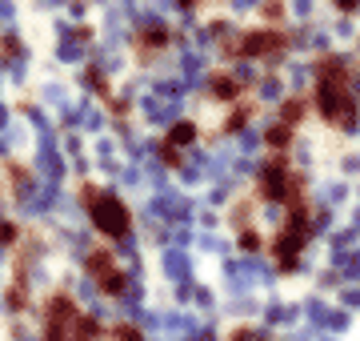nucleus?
I'll list each match as a JSON object with an SVG mask.
<instances>
[{"label": "nucleus", "instance_id": "7", "mask_svg": "<svg viewBox=\"0 0 360 341\" xmlns=\"http://www.w3.org/2000/svg\"><path fill=\"white\" fill-rule=\"evenodd\" d=\"M89 273L104 285V293H120V289H124V277H120V269L112 265V257L104 249L89 253Z\"/></svg>", "mask_w": 360, "mask_h": 341}, {"label": "nucleus", "instance_id": "8", "mask_svg": "<svg viewBox=\"0 0 360 341\" xmlns=\"http://www.w3.org/2000/svg\"><path fill=\"white\" fill-rule=\"evenodd\" d=\"M193 137H196L193 120H180V125H172V132H168V141H165V161H168V165H176V161H180L176 149H180V144H188Z\"/></svg>", "mask_w": 360, "mask_h": 341}, {"label": "nucleus", "instance_id": "12", "mask_svg": "<svg viewBox=\"0 0 360 341\" xmlns=\"http://www.w3.org/2000/svg\"><path fill=\"white\" fill-rule=\"evenodd\" d=\"M252 341H272V337H252Z\"/></svg>", "mask_w": 360, "mask_h": 341}, {"label": "nucleus", "instance_id": "11", "mask_svg": "<svg viewBox=\"0 0 360 341\" xmlns=\"http://www.w3.org/2000/svg\"><path fill=\"white\" fill-rule=\"evenodd\" d=\"M240 249H260V237H257V229H245V233H240Z\"/></svg>", "mask_w": 360, "mask_h": 341}, {"label": "nucleus", "instance_id": "5", "mask_svg": "<svg viewBox=\"0 0 360 341\" xmlns=\"http://www.w3.org/2000/svg\"><path fill=\"white\" fill-rule=\"evenodd\" d=\"M292 40L284 28H248V32H232V37H220V49L236 61H269V56L284 53Z\"/></svg>", "mask_w": 360, "mask_h": 341}, {"label": "nucleus", "instance_id": "6", "mask_svg": "<svg viewBox=\"0 0 360 341\" xmlns=\"http://www.w3.org/2000/svg\"><path fill=\"white\" fill-rule=\"evenodd\" d=\"M84 193V205L92 209V221H96V229H101L104 237H124L129 233V209L120 205V197H112V193H96V189H80Z\"/></svg>", "mask_w": 360, "mask_h": 341}, {"label": "nucleus", "instance_id": "1", "mask_svg": "<svg viewBox=\"0 0 360 341\" xmlns=\"http://www.w3.org/2000/svg\"><path fill=\"white\" fill-rule=\"evenodd\" d=\"M312 108L316 117L328 125V129L352 132L356 129V89H352V73H348V61L336 53H324L312 68Z\"/></svg>", "mask_w": 360, "mask_h": 341}, {"label": "nucleus", "instance_id": "9", "mask_svg": "<svg viewBox=\"0 0 360 341\" xmlns=\"http://www.w3.org/2000/svg\"><path fill=\"white\" fill-rule=\"evenodd\" d=\"M292 125H284V120H272L269 125V132H264V144H269L272 153H284L288 144H292Z\"/></svg>", "mask_w": 360, "mask_h": 341}, {"label": "nucleus", "instance_id": "3", "mask_svg": "<svg viewBox=\"0 0 360 341\" xmlns=\"http://www.w3.org/2000/svg\"><path fill=\"white\" fill-rule=\"evenodd\" d=\"M44 341H96V321L80 314L68 293H56L44 309Z\"/></svg>", "mask_w": 360, "mask_h": 341}, {"label": "nucleus", "instance_id": "2", "mask_svg": "<svg viewBox=\"0 0 360 341\" xmlns=\"http://www.w3.org/2000/svg\"><path fill=\"white\" fill-rule=\"evenodd\" d=\"M257 197L272 201V205H284V209H300V205H309V177L300 169H292L288 153H272L260 165Z\"/></svg>", "mask_w": 360, "mask_h": 341}, {"label": "nucleus", "instance_id": "10", "mask_svg": "<svg viewBox=\"0 0 360 341\" xmlns=\"http://www.w3.org/2000/svg\"><path fill=\"white\" fill-rule=\"evenodd\" d=\"M276 120H284V125H300V120H304V101H300V97H288V101H284V108H281V117Z\"/></svg>", "mask_w": 360, "mask_h": 341}, {"label": "nucleus", "instance_id": "4", "mask_svg": "<svg viewBox=\"0 0 360 341\" xmlns=\"http://www.w3.org/2000/svg\"><path fill=\"white\" fill-rule=\"evenodd\" d=\"M312 237V205H300V209H288V217H284V225L276 229V237H272V261H276V269H296V261H300V253H304V245H309Z\"/></svg>", "mask_w": 360, "mask_h": 341}]
</instances>
